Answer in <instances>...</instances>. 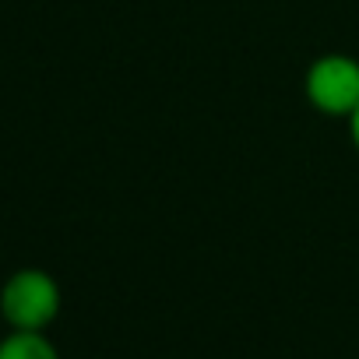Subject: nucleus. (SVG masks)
I'll list each match as a JSON object with an SVG mask.
<instances>
[{"label": "nucleus", "instance_id": "20e7f679", "mask_svg": "<svg viewBox=\"0 0 359 359\" xmlns=\"http://www.w3.org/2000/svg\"><path fill=\"white\" fill-rule=\"evenodd\" d=\"M345 123H348V137H352V148L359 151V109H355V113H352V116H348Z\"/></svg>", "mask_w": 359, "mask_h": 359}, {"label": "nucleus", "instance_id": "7ed1b4c3", "mask_svg": "<svg viewBox=\"0 0 359 359\" xmlns=\"http://www.w3.org/2000/svg\"><path fill=\"white\" fill-rule=\"evenodd\" d=\"M0 359H60L46 331H8L0 338Z\"/></svg>", "mask_w": 359, "mask_h": 359}, {"label": "nucleus", "instance_id": "f03ea898", "mask_svg": "<svg viewBox=\"0 0 359 359\" xmlns=\"http://www.w3.org/2000/svg\"><path fill=\"white\" fill-rule=\"evenodd\" d=\"M306 102L331 120H348L359 109V60L352 53H320L303 74Z\"/></svg>", "mask_w": 359, "mask_h": 359}, {"label": "nucleus", "instance_id": "f257e3e1", "mask_svg": "<svg viewBox=\"0 0 359 359\" xmlns=\"http://www.w3.org/2000/svg\"><path fill=\"white\" fill-rule=\"evenodd\" d=\"M60 306V282L46 268H18L0 285V320L8 331H50Z\"/></svg>", "mask_w": 359, "mask_h": 359}]
</instances>
